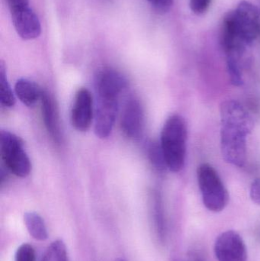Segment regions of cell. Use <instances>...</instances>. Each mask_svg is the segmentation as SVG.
I'll return each instance as SVG.
<instances>
[{
    "label": "cell",
    "instance_id": "1",
    "mask_svg": "<svg viewBox=\"0 0 260 261\" xmlns=\"http://www.w3.org/2000/svg\"><path fill=\"white\" fill-rule=\"evenodd\" d=\"M187 127L179 115L168 118L161 132L160 145L167 168L174 173L183 170L186 162Z\"/></svg>",
    "mask_w": 260,
    "mask_h": 261
},
{
    "label": "cell",
    "instance_id": "2",
    "mask_svg": "<svg viewBox=\"0 0 260 261\" xmlns=\"http://www.w3.org/2000/svg\"><path fill=\"white\" fill-rule=\"evenodd\" d=\"M197 179L205 206L213 213L223 211L228 203L229 194L218 172L204 163L198 167Z\"/></svg>",
    "mask_w": 260,
    "mask_h": 261
},
{
    "label": "cell",
    "instance_id": "3",
    "mask_svg": "<svg viewBox=\"0 0 260 261\" xmlns=\"http://www.w3.org/2000/svg\"><path fill=\"white\" fill-rule=\"evenodd\" d=\"M251 130L230 124H221V150L224 161L243 167L247 158V138Z\"/></svg>",
    "mask_w": 260,
    "mask_h": 261
},
{
    "label": "cell",
    "instance_id": "4",
    "mask_svg": "<svg viewBox=\"0 0 260 261\" xmlns=\"http://www.w3.org/2000/svg\"><path fill=\"white\" fill-rule=\"evenodd\" d=\"M1 155L8 170L19 177H26L32 170V164L23 147L22 141L7 130L1 132Z\"/></svg>",
    "mask_w": 260,
    "mask_h": 261
},
{
    "label": "cell",
    "instance_id": "5",
    "mask_svg": "<svg viewBox=\"0 0 260 261\" xmlns=\"http://www.w3.org/2000/svg\"><path fill=\"white\" fill-rule=\"evenodd\" d=\"M6 3L18 35L24 40L38 38L41 35V23L29 6V0H6Z\"/></svg>",
    "mask_w": 260,
    "mask_h": 261
},
{
    "label": "cell",
    "instance_id": "6",
    "mask_svg": "<svg viewBox=\"0 0 260 261\" xmlns=\"http://www.w3.org/2000/svg\"><path fill=\"white\" fill-rule=\"evenodd\" d=\"M235 12L238 30L247 45L253 44L260 36V12L250 2L242 1L238 4Z\"/></svg>",
    "mask_w": 260,
    "mask_h": 261
},
{
    "label": "cell",
    "instance_id": "7",
    "mask_svg": "<svg viewBox=\"0 0 260 261\" xmlns=\"http://www.w3.org/2000/svg\"><path fill=\"white\" fill-rule=\"evenodd\" d=\"M214 250L218 261H247L245 243L233 230L224 231L217 238Z\"/></svg>",
    "mask_w": 260,
    "mask_h": 261
},
{
    "label": "cell",
    "instance_id": "8",
    "mask_svg": "<svg viewBox=\"0 0 260 261\" xmlns=\"http://www.w3.org/2000/svg\"><path fill=\"white\" fill-rule=\"evenodd\" d=\"M221 44L227 57L238 58L245 50L247 44L238 30L234 11L227 12L223 18Z\"/></svg>",
    "mask_w": 260,
    "mask_h": 261
},
{
    "label": "cell",
    "instance_id": "9",
    "mask_svg": "<svg viewBox=\"0 0 260 261\" xmlns=\"http://www.w3.org/2000/svg\"><path fill=\"white\" fill-rule=\"evenodd\" d=\"M126 86L127 81L125 76L117 70L111 68L99 70L95 80L97 97L118 99Z\"/></svg>",
    "mask_w": 260,
    "mask_h": 261
},
{
    "label": "cell",
    "instance_id": "10",
    "mask_svg": "<svg viewBox=\"0 0 260 261\" xmlns=\"http://www.w3.org/2000/svg\"><path fill=\"white\" fill-rule=\"evenodd\" d=\"M118 99L97 97L95 114V132L100 138L111 135L118 112Z\"/></svg>",
    "mask_w": 260,
    "mask_h": 261
},
{
    "label": "cell",
    "instance_id": "11",
    "mask_svg": "<svg viewBox=\"0 0 260 261\" xmlns=\"http://www.w3.org/2000/svg\"><path fill=\"white\" fill-rule=\"evenodd\" d=\"M93 97L87 89L78 90L71 112L73 126L79 132H86L93 121Z\"/></svg>",
    "mask_w": 260,
    "mask_h": 261
},
{
    "label": "cell",
    "instance_id": "12",
    "mask_svg": "<svg viewBox=\"0 0 260 261\" xmlns=\"http://www.w3.org/2000/svg\"><path fill=\"white\" fill-rule=\"evenodd\" d=\"M121 125L122 132L128 138H137L141 135L145 126V114L138 99L133 97L127 101Z\"/></svg>",
    "mask_w": 260,
    "mask_h": 261
},
{
    "label": "cell",
    "instance_id": "13",
    "mask_svg": "<svg viewBox=\"0 0 260 261\" xmlns=\"http://www.w3.org/2000/svg\"><path fill=\"white\" fill-rule=\"evenodd\" d=\"M41 100L44 125L53 141L56 144H60L61 141V129L54 101L47 91H43Z\"/></svg>",
    "mask_w": 260,
    "mask_h": 261
},
{
    "label": "cell",
    "instance_id": "14",
    "mask_svg": "<svg viewBox=\"0 0 260 261\" xmlns=\"http://www.w3.org/2000/svg\"><path fill=\"white\" fill-rule=\"evenodd\" d=\"M15 90L18 99L27 107H33L41 99L43 93L35 83L24 78L17 81Z\"/></svg>",
    "mask_w": 260,
    "mask_h": 261
},
{
    "label": "cell",
    "instance_id": "15",
    "mask_svg": "<svg viewBox=\"0 0 260 261\" xmlns=\"http://www.w3.org/2000/svg\"><path fill=\"white\" fill-rule=\"evenodd\" d=\"M151 219H152L153 229L158 242L163 243L166 239V221L161 199L157 193L153 196L151 204Z\"/></svg>",
    "mask_w": 260,
    "mask_h": 261
},
{
    "label": "cell",
    "instance_id": "16",
    "mask_svg": "<svg viewBox=\"0 0 260 261\" xmlns=\"http://www.w3.org/2000/svg\"><path fill=\"white\" fill-rule=\"evenodd\" d=\"M24 222L30 236L38 241L47 240L48 237L44 219L38 213L28 212L24 215Z\"/></svg>",
    "mask_w": 260,
    "mask_h": 261
},
{
    "label": "cell",
    "instance_id": "17",
    "mask_svg": "<svg viewBox=\"0 0 260 261\" xmlns=\"http://www.w3.org/2000/svg\"><path fill=\"white\" fill-rule=\"evenodd\" d=\"M0 102L5 108L15 105V99L6 77V68L3 62L0 64Z\"/></svg>",
    "mask_w": 260,
    "mask_h": 261
},
{
    "label": "cell",
    "instance_id": "18",
    "mask_svg": "<svg viewBox=\"0 0 260 261\" xmlns=\"http://www.w3.org/2000/svg\"><path fill=\"white\" fill-rule=\"evenodd\" d=\"M41 261H69L65 244L61 240L52 242L44 252Z\"/></svg>",
    "mask_w": 260,
    "mask_h": 261
},
{
    "label": "cell",
    "instance_id": "19",
    "mask_svg": "<svg viewBox=\"0 0 260 261\" xmlns=\"http://www.w3.org/2000/svg\"><path fill=\"white\" fill-rule=\"evenodd\" d=\"M148 155L151 161V164L154 165V168L157 169L159 171H163L165 169L167 168L166 161H165L164 155L161 145L156 141H151L148 144Z\"/></svg>",
    "mask_w": 260,
    "mask_h": 261
},
{
    "label": "cell",
    "instance_id": "20",
    "mask_svg": "<svg viewBox=\"0 0 260 261\" xmlns=\"http://www.w3.org/2000/svg\"><path fill=\"white\" fill-rule=\"evenodd\" d=\"M227 70L230 77V83L234 86L240 87L244 84L242 74L238 64V58L227 57Z\"/></svg>",
    "mask_w": 260,
    "mask_h": 261
},
{
    "label": "cell",
    "instance_id": "21",
    "mask_svg": "<svg viewBox=\"0 0 260 261\" xmlns=\"http://www.w3.org/2000/svg\"><path fill=\"white\" fill-rule=\"evenodd\" d=\"M15 261H36L35 248L29 244H23L17 249Z\"/></svg>",
    "mask_w": 260,
    "mask_h": 261
},
{
    "label": "cell",
    "instance_id": "22",
    "mask_svg": "<svg viewBox=\"0 0 260 261\" xmlns=\"http://www.w3.org/2000/svg\"><path fill=\"white\" fill-rule=\"evenodd\" d=\"M211 2L212 0H189L191 10L196 15H201L208 10Z\"/></svg>",
    "mask_w": 260,
    "mask_h": 261
},
{
    "label": "cell",
    "instance_id": "23",
    "mask_svg": "<svg viewBox=\"0 0 260 261\" xmlns=\"http://www.w3.org/2000/svg\"><path fill=\"white\" fill-rule=\"evenodd\" d=\"M151 6L160 13H164L169 10L174 0H148Z\"/></svg>",
    "mask_w": 260,
    "mask_h": 261
},
{
    "label": "cell",
    "instance_id": "24",
    "mask_svg": "<svg viewBox=\"0 0 260 261\" xmlns=\"http://www.w3.org/2000/svg\"><path fill=\"white\" fill-rule=\"evenodd\" d=\"M250 196L253 202L260 205V178L255 179L252 184Z\"/></svg>",
    "mask_w": 260,
    "mask_h": 261
},
{
    "label": "cell",
    "instance_id": "25",
    "mask_svg": "<svg viewBox=\"0 0 260 261\" xmlns=\"http://www.w3.org/2000/svg\"><path fill=\"white\" fill-rule=\"evenodd\" d=\"M191 261H206L201 255L198 254H193L191 256Z\"/></svg>",
    "mask_w": 260,
    "mask_h": 261
},
{
    "label": "cell",
    "instance_id": "26",
    "mask_svg": "<svg viewBox=\"0 0 260 261\" xmlns=\"http://www.w3.org/2000/svg\"><path fill=\"white\" fill-rule=\"evenodd\" d=\"M171 261H185L184 259L180 257H174Z\"/></svg>",
    "mask_w": 260,
    "mask_h": 261
},
{
    "label": "cell",
    "instance_id": "27",
    "mask_svg": "<svg viewBox=\"0 0 260 261\" xmlns=\"http://www.w3.org/2000/svg\"><path fill=\"white\" fill-rule=\"evenodd\" d=\"M114 261H126V260H124V259H122V258H118V259H116V260Z\"/></svg>",
    "mask_w": 260,
    "mask_h": 261
}]
</instances>
